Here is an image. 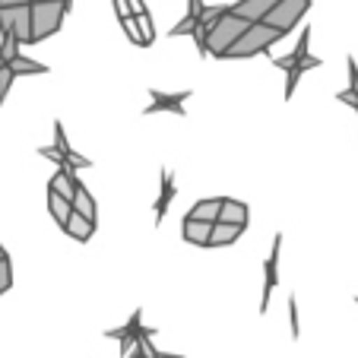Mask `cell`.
Wrapping results in <instances>:
<instances>
[{"mask_svg": "<svg viewBox=\"0 0 358 358\" xmlns=\"http://www.w3.org/2000/svg\"><path fill=\"white\" fill-rule=\"evenodd\" d=\"M279 38H285L279 29L266 26L264 20L260 22H250L248 29H244L241 35H238L235 41H231L229 48H225L222 61H244V57H254V55H264V51H270L273 45H276Z\"/></svg>", "mask_w": 358, "mask_h": 358, "instance_id": "obj_1", "label": "cell"}, {"mask_svg": "<svg viewBox=\"0 0 358 358\" xmlns=\"http://www.w3.org/2000/svg\"><path fill=\"white\" fill-rule=\"evenodd\" d=\"M67 10V0H32V45L61 32Z\"/></svg>", "mask_w": 358, "mask_h": 358, "instance_id": "obj_2", "label": "cell"}, {"mask_svg": "<svg viewBox=\"0 0 358 358\" xmlns=\"http://www.w3.org/2000/svg\"><path fill=\"white\" fill-rule=\"evenodd\" d=\"M248 26H250L248 20L235 16L229 7H225L222 13L210 20V35H206V55H213V57H219V61H222L225 48H229L231 41H235Z\"/></svg>", "mask_w": 358, "mask_h": 358, "instance_id": "obj_3", "label": "cell"}, {"mask_svg": "<svg viewBox=\"0 0 358 358\" xmlns=\"http://www.w3.org/2000/svg\"><path fill=\"white\" fill-rule=\"evenodd\" d=\"M0 32H10L16 45H32V3L0 7Z\"/></svg>", "mask_w": 358, "mask_h": 358, "instance_id": "obj_4", "label": "cell"}, {"mask_svg": "<svg viewBox=\"0 0 358 358\" xmlns=\"http://www.w3.org/2000/svg\"><path fill=\"white\" fill-rule=\"evenodd\" d=\"M308 10H311V0H276L273 10L264 16V22L273 29H279L282 35H289L292 29L301 22V16L308 13Z\"/></svg>", "mask_w": 358, "mask_h": 358, "instance_id": "obj_5", "label": "cell"}, {"mask_svg": "<svg viewBox=\"0 0 358 358\" xmlns=\"http://www.w3.org/2000/svg\"><path fill=\"white\" fill-rule=\"evenodd\" d=\"M279 257H282V231L273 238V248H270V254H266V264H264V295H260V314L270 311L273 289L279 285Z\"/></svg>", "mask_w": 358, "mask_h": 358, "instance_id": "obj_6", "label": "cell"}, {"mask_svg": "<svg viewBox=\"0 0 358 358\" xmlns=\"http://www.w3.org/2000/svg\"><path fill=\"white\" fill-rule=\"evenodd\" d=\"M190 89H181V92H159V89H149V99L152 105L143 108V115H156V111H171V115H181L184 117V101L190 99Z\"/></svg>", "mask_w": 358, "mask_h": 358, "instance_id": "obj_7", "label": "cell"}, {"mask_svg": "<svg viewBox=\"0 0 358 358\" xmlns=\"http://www.w3.org/2000/svg\"><path fill=\"white\" fill-rule=\"evenodd\" d=\"M308 48H311V29H301V38H298L295 51L285 55V57H273V67L289 70V67H295V64H314V67H324V61H320V57H311Z\"/></svg>", "mask_w": 358, "mask_h": 358, "instance_id": "obj_8", "label": "cell"}, {"mask_svg": "<svg viewBox=\"0 0 358 358\" xmlns=\"http://www.w3.org/2000/svg\"><path fill=\"white\" fill-rule=\"evenodd\" d=\"M273 3H276V0H238V3H231L229 10L248 22H260L273 10Z\"/></svg>", "mask_w": 358, "mask_h": 358, "instance_id": "obj_9", "label": "cell"}, {"mask_svg": "<svg viewBox=\"0 0 358 358\" xmlns=\"http://www.w3.org/2000/svg\"><path fill=\"white\" fill-rule=\"evenodd\" d=\"M175 194H178L175 175H171V169H162V181H159V196H156V222H162L165 219V213H169Z\"/></svg>", "mask_w": 358, "mask_h": 358, "instance_id": "obj_10", "label": "cell"}, {"mask_svg": "<svg viewBox=\"0 0 358 358\" xmlns=\"http://www.w3.org/2000/svg\"><path fill=\"white\" fill-rule=\"evenodd\" d=\"M76 171L67 169V165H57L55 175H51V181H48V190H57L61 196H67V200H73V190H76Z\"/></svg>", "mask_w": 358, "mask_h": 358, "instance_id": "obj_11", "label": "cell"}, {"mask_svg": "<svg viewBox=\"0 0 358 358\" xmlns=\"http://www.w3.org/2000/svg\"><path fill=\"white\" fill-rule=\"evenodd\" d=\"M210 229L213 222H200V219H184L181 222V238L187 244H196V248H206V241H210Z\"/></svg>", "mask_w": 358, "mask_h": 358, "instance_id": "obj_12", "label": "cell"}, {"mask_svg": "<svg viewBox=\"0 0 358 358\" xmlns=\"http://www.w3.org/2000/svg\"><path fill=\"white\" fill-rule=\"evenodd\" d=\"M241 225H229V222H213L210 229V241H206V248H229V244H235L238 238H241Z\"/></svg>", "mask_w": 358, "mask_h": 358, "instance_id": "obj_13", "label": "cell"}, {"mask_svg": "<svg viewBox=\"0 0 358 358\" xmlns=\"http://www.w3.org/2000/svg\"><path fill=\"white\" fill-rule=\"evenodd\" d=\"M64 231H67L70 238H73V241H80V244H86L89 238L95 235V222H89L86 216H83V213H70V219L67 222H64Z\"/></svg>", "mask_w": 358, "mask_h": 358, "instance_id": "obj_14", "label": "cell"}, {"mask_svg": "<svg viewBox=\"0 0 358 358\" xmlns=\"http://www.w3.org/2000/svg\"><path fill=\"white\" fill-rule=\"evenodd\" d=\"M216 222H229V225H248V203L241 200H231V196H225L222 200V210H219V219Z\"/></svg>", "mask_w": 358, "mask_h": 358, "instance_id": "obj_15", "label": "cell"}, {"mask_svg": "<svg viewBox=\"0 0 358 358\" xmlns=\"http://www.w3.org/2000/svg\"><path fill=\"white\" fill-rule=\"evenodd\" d=\"M48 213H51V219H55V222L64 229V222H67L70 213H73V200L61 196L57 190H48Z\"/></svg>", "mask_w": 358, "mask_h": 358, "instance_id": "obj_16", "label": "cell"}, {"mask_svg": "<svg viewBox=\"0 0 358 358\" xmlns=\"http://www.w3.org/2000/svg\"><path fill=\"white\" fill-rule=\"evenodd\" d=\"M222 200L225 196H210V200H196L194 210L187 213L190 219H200V222H216L219 219V210H222Z\"/></svg>", "mask_w": 358, "mask_h": 358, "instance_id": "obj_17", "label": "cell"}, {"mask_svg": "<svg viewBox=\"0 0 358 358\" xmlns=\"http://www.w3.org/2000/svg\"><path fill=\"white\" fill-rule=\"evenodd\" d=\"M73 210L83 213V216L89 219V222H99V210H95V200L92 194L86 190V184L76 181V190H73Z\"/></svg>", "mask_w": 358, "mask_h": 358, "instance_id": "obj_18", "label": "cell"}, {"mask_svg": "<svg viewBox=\"0 0 358 358\" xmlns=\"http://www.w3.org/2000/svg\"><path fill=\"white\" fill-rule=\"evenodd\" d=\"M7 64H10V67H13V73H16V76H26V73L41 76V73H48V67H45V64L32 61V57H22V55H13Z\"/></svg>", "mask_w": 358, "mask_h": 358, "instance_id": "obj_19", "label": "cell"}, {"mask_svg": "<svg viewBox=\"0 0 358 358\" xmlns=\"http://www.w3.org/2000/svg\"><path fill=\"white\" fill-rule=\"evenodd\" d=\"M13 80H16L13 67H10V64H3V67H0V105L7 101V92H10V86H13Z\"/></svg>", "mask_w": 358, "mask_h": 358, "instance_id": "obj_20", "label": "cell"}, {"mask_svg": "<svg viewBox=\"0 0 358 358\" xmlns=\"http://www.w3.org/2000/svg\"><path fill=\"white\" fill-rule=\"evenodd\" d=\"M10 285H13V266H10V254H7V257H0V295L10 292Z\"/></svg>", "mask_w": 358, "mask_h": 358, "instance_id": "obj_21", "label": "cell"}, {"mask_svg": "<svg viewBox=\"0 0 358 358\" xmlns=\"http://www.w3.org/2000/svg\"><path fill=\"white\" fill-rule=\"evenodd\" d=\"M194 22H196V20H194V16H190V13H187V16H184V20H181V22H178V26H175V29H171V32H169V35H171V38H178V35H190V32H194Z\"/></svg>", "mask_w": 358, "mask_h": 358, "instance_id": "obj_22", "label": "cell"}, {"mask_svg": "<svg viewBox=\"0 0 358 358\" xmlns=\"http://www.w3.org/2000/svg\"><path fill=\"white\" fill-rule=\"evenodd\" d=\"M289 324H292V336L298 339V333H301V327H298V298H295V295L289 298Z\"/></svg>", "mask_w": 358, "mask_h": 358, "instance_id": "obj_23", "label": "cell"}, {"mask_svg": "<svg viewBox=\"0 0 358 358\" xmlns=\"http://www.w3.org/2000/svg\"><path fill=\"white\" fill-rule=\"evenodd\" d=\"M20 3H32V0H0V7H20Z\"/></svg>", "mask_w": 358, "mask_h": 358, "instance_id": "obj_24", "label": "cell"}, {"mask_svg": "<svg viewBox=\"0 0 358 358\" xmlns=\"http://www.w3.org/2000/svg\"><path fill=\"white\" fill-rule=\"evenodd\" d=\"M0 257H7V250H3V244H0Z\"/></svg>", "mask_w": 358, "mask_h": 358, "instance_id": "obj_25", "label": "cell"}, {"mask_svg": "<svg viewBox=\"0 0 358 358\" xmlns=\"http://www.w3.org/2000/svg\"><path fill=\"white\" fill-rule=\"evenodd\" d=\"M3 64H7V57H3V55H0V67H3Z\"/></svg>", "mask_w": 358, "mask_h": 358, "instance_id": "obj_26", "label": "cell"}, {"mask_svg": "<svg viewBox=\"0 0 358 358\" xmlns=\"http://www.w3.org/2000/svg\"><path fill=\"white\" fill-rule=\"evenodd\" d=\"M67 3H73V0H67Z\"/></svg>", "mask_w": 358, "mask_h": 358, "instance_id": "obj_27", "label": "cell"}, {"mask_svg": "<svg viewBox=\"0 0 358 358\" xmlns=\"http://www.w3.org/2000/svg\"><path fill=\"white\" fill-rule=\"evenodd\" d=\"M355 301H358V298H355Z\"/></svg>", "mask_w": 358, "mask_h": 358, "instance_id": "obj_28", "label": "cell"}]
</instances>
